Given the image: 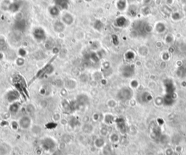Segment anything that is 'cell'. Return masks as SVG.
Listing matches in <instances>:
<instances>
[{
	"mask_svg": "<svg viewBox=\"0 0 186 155\" xmlns=\"http://www.w3.org/2000/svg\"><path fill=\"white\" fill-rule=\"evenodd\" d=\"M20 98V93L17 90H12L7 94V100L10 103L17 102Z\"/></svg>",
	"mask_w": 186,
	"mask_h": 155,
	"instance_id": "obj_6",
	"label": "cell"
},
{
	"mask_svg": "<svg viewBox=\"0 0 186 155\" xmlns=\"http://www.w3.org/2000/svg\"><path fill=\"white\" fill-rule=\"evenodd\" d=\"M32 125V120L31 118L28 115L23 116L22 118H20L18 121V125L21 128L26 130L31 127Z\"/></svg>",
	"mask_w": 186,
	"mask_h": 155,
	"instance_id": "obj_3",
	"label": "cell"
},
{
	"mask_svg": "<svg viewBox=\"0 0 186 155\" xmlns=\"http://www.w3.org/2000/svg\"><path fill=\"white\" fill-rule=\"evenodd\" d=\"M126 19L124 17H119L116 19V23L117 26L118 27H123L125 26L126 25Z\"/></svg>",
	"mask_w": 186,
	"mask_h": 155,
	"instance_id": "obj_19",
	"label": "cell"
},
{
	"mask_svg": "<svg viewBox=\"0 0 186 155\" xmlns=\"http://www.w3.org/2000/svg\"><path fill=\"white\" fill-rule=\"evenodd\" d=\"M156 86H157V85H156V82L153 81V80H151V81L149 82V83H148V88L151 90L156 89Z\"/></svg>",
	"mask_w": 186,
	"mask_h": 155,
	"instance_id": "obj_29",
	"label": "cell"
},
{
	"mask_svg": "<svg viewBox=\"0 0 186 155\" xmlns=\"http://www.w3.org/2000/svg\"><path fill=\"white\" fill-rule=\"evenodd\" d=\"M20 108H21V104L19 102H15L10 104L9 110H10V112L12 114H16V113L18 112Z\"/></svg>",
	"mask_w": 186,
	"mask_h": 155,
	"instance_id": "obj_10",
	"label": "cell"
},
{
	"mask_svg": "<svg viewBox=\"0 0 186 155\" xmlns=\"http://www.w3.org/2000/svg\"><path fill=\"white\" fill-rule=\"evenodd\" d=\"M126 0H118L117 2V7L119 10H124L126 8Z\"/></svg>",
	"mask_w": 186,
	"mask_h": 155,
	"instance_id": "obj_21",
	"label": "cell"
},
{
	"mask_svg": "<svg viewBox=\"0 0 186 155\" xmlns=\"http://www.w3.org/2000/svg\"><path fill=\"white\" fill-rule=\"evenodd\" d=\"M148 48L146 46H141L138 48V54L141 56L145 57L148 54Z\"/></svg>",
	"mask_w": 186,
	"mask_h": 155,
	"instance_id": "obj_15",
	"label": "cell"
},
{
	"mask_svg": "<svg viewBox=\"0 0 186 155\" xmlns=\"http://www.w3.org/2000/svg\"><path fill=\"white\" fill-rule=\"evenodd\" d=\"M78 105H85L88 102V97L85 95H80L78 96L77 100H76Z\"/></svg>",
	"mask_w": 186,
	"mask_h": 155,
	"instance_id": "obj_13",
	"label": "cell"
},
{
	"mask_svg": "<svg viewBox=\"0 0 186 155\" xmlns=\"http://www.w3.org/2000/svg\"><path fill=\"white\" fill-rule=\"evenodd\" d=\"M109 140L111 143L113 144H117L118 143L120 140V137L118 136V134H117L116 133H113L110 135V136H109Z\"/></svg>",
	"mask_w": 186,
	"mask_h": 155,
	"instance_id": "obj_16",
	"label": "cell"
},
{
	"mask_svg": "<svg viewBox=\"0 0 186 155\" xmlns=\"http://www.w3.org/2000/svg\"><path fill=\"white\" fill-rule=\"evenodd\" d=\"M179 154H177V152H174V154H173V155H178Z\"/></svg>",
	"mask_w": 186,
	"mask_h": 155,
	"instance_id": "obj_36",
	"label": "cell"
},
{
	"mask_svg": "<svg viewBox=\"0 0 186 155\" xmlns=\"http://www.w3.org/2000/svg\"><path fill=\"white\" fill-rule=\"evenodd\" d=\"M33 36L36 41L41 42L46 39V33L43 28L39 27L33 31Z\"/></svg>",
	"mask_w": 186,
	"mask_h": 155,
	"instance_id": "obj_4",
	"label": "cell"
},
{
	"mask_svg": "<svg viewBox=\"0 0 186 155\" xmlns=\"http://www.w3.org/2000/svg\"><path fill=\"white\" fill-rule=\"evenodd\" d=\"M7 149L5 148V145H0V155H6L8 153Z\"/></svg>",
	"mask_w": 186,
	"mask_h": 155,
	"instance_id": "obj_26",
	"label": "cell"
},
{
	"mask_svg": "<svg viewBox=\"0 0 186 155\" xmlns=\"http://www.w3.org/2000/svg\"><path fill=\"white\" fill-rule=\"evenodd\" d=\"M25 25V23L23 21H19L18 22L16 23L15 24V28L18 30H23L24 28H25V25Z\"/></svg>",
	"mask_w": 186,
	"mask_h": 155,
	"instance_id": "obj_22",
	"label": "cell"
},
{
	"mask_svg": "<svg viewBox=\"0 0 186 155\" xmlns=\"http://www.w3.org/2000/svg\"><path fill=\"white\" fill-rule=\"evenodd\" d=\"M166 30V26L163 23H157L156 24V31L158 33H161Z\"/></svg>",
	"mask_w": 186,
	"mask_h": 155,
	"instance_id": "obj_17",
	"label": "cell"
},
{
	"mask_svg": "<svg viewBox=\"0 0 186 155\" xmlns=\"http://www.w3.org/2000/svg\"><path fill=\"white\" fill-rule=\"evenodd\" d=\"M82 130L86 134H91L94 130V128H93V125H91V124L86 123L84 124L82 126Z\"/></svg>",
	"mask_w": 186,
	"mask_h": 155,
	"instance_id": "obj_12",
	"label": "cell"
},
{
	"mask_svg": "<svg viewBox=\"0 0 186 155\" xmlns=\"http://www.w3.org/2000/svg\"><path fill=\"white\" fill-rule=\"evenodd\" d=\"M56 3H57V6L60 7L62 9H66L68 7V3H67V0H55Z\"/></svg>",
	"mask_w": 186,
	"mask_h": 155,
	"instance_id": "obj_20",
	"label": "cell"
},
{
	"mask_svg": "<svg viewBox=\"0 0 186 155\" xmlns=\"http://www.w3.org/2000/svg\"><path fill=\"white\" fill-rule=\"evenodd\" d=\"M130 85H131L132 88H137L139 86V83L137 82V80H132L130 83Z\"/></svg>",
	"mask_w": 186,
	"mask_h": 155,
	"instance_id": "obj_31",
	"label": "cell"
},
{
	"mask_svg": "<svg viewBox=\"0 0 186 155\" xmlns=\"http://www.w3.org/2000/svg\"><path fill=\"white\" fill-rule=\"evenodd\" d=\"M65 86H66V87L67 88H68V89L72 90L76 88V83L74 80L68 79V80H67L66 81V83H65Z\"/></svg>",
	"mask_w": 186,
	"mask_h": 155,
	"instance_id": "obj_14",
	"label": "cell"
},
{
	"mask_svg": "<svg viewBox=\"0 0 186 155\" xmlns=\"http://www.w3.org/2000/svg\"><path fill=\"white\" fill-rule=\"evenodd\" d=\"M49 13L52 17H56L60 15V9L57 5H53L49 7Z\"/></svg>",
	"mask_w": 186,
	"mask_h": 155,
	"instance_id": "obj_8",
	"label": "cell"
},
{
	"mask_svg": "<svg viewBox=\"0 0 186 155\" xmlns=\"http://www.w3.org/2000/svg\"><path fill=\"white\" fill-rule=\"evenodd\" d=\"M103 28V23L100 21H98L95 23V28L98 31H100Z\"/></svg>",
	"mask_w": 186,
	"mask_h": 155,
	"instance_id": "obj_28",
	"label": "cell"
},
{
	"mask_svg": "<svg viewBox=\"0 0 186 155\" xmlns=\"http://www.w3.org/2000/svg\"><path fill=\"white\" fill-rule=\"evenodd\" d=\"M154 102L155 104H156V106H161V105H163V104H164V99H163L162 97H161V96H158V97L156 98Z\"/></svg>",
	"mask_w": 186,
	"mask_h": 155,
	"instance_id": "obj_25",
	"label": "cell"
},
{
	"mask_svg": "<svg viewBox=\"0 0 186 155\" xmlns=\"http://www.w3.org/2000/svg\"><path fill=\"white\" fill-rule=\"evenodd\" d=\"M74 16L71 15V13L66 12V13H63V14L62 15L61 21L66 25H71V24H73V23H74Z\"/></svg>",
	"mask_w": 186,
	"mask_h": 155,
	"instance_id": "obj_7",
	"label": "cell"
},
{
	"mask_svg": "<svg viewBox=\"0 0 186 155\" xmlns=\"http://www.w3.org/2000/svg\"><path fill=\"white\" fill-rule=\"evenodd\" d=\"M65 24L62 22L61 21H56V22L54 23V30L55 31L58 33H61L64 31L65 29Z\"/></svg>",
	"mask_w": 186,
	"mask_h": 155,
	"instance_id": "obj_9",
	"label": "cell"
},
{
	"mask_svg": "<svg viewBox=\"0 0 186 155\" xmlns=\"http://www.w3.org/2000/svg\"><path fill=\"white\" fill-rule=\"evenodd\" d=\"M174 150L177 154H180L183 152V147H182V146H180V145H177V146H175Z\"/></svg>",
	"mask_w": 186,
	"mask_h": 155,
	"instance_id": "obj_32",
	"label": "cell"
},
{
	"mask_svg": "<svg viewBox=\"0 0 186 155\" xmlns=\"http://www.w3.org/2000/svg\"><path fill=\"white\" fill-rule=\"evenodd\" d=\"M114 118L112 114H106L104 118V122L105 123L107 124V125H111V124L114 122Z\"/></svg>",
	"mask_w": 186,
	"mask_h": 155,
	"instance_id": "obj_18",
	"label": "cell"
},
{
	"mask_svg": "<svg viewBox=\"0 0 186 155\" xmlns=\"http://www.w3.org/2000/svg\"><path fill=\"white\" fill-rule=\"evenodd\" d=\"M132 96V91L129 88H123L118 93V98L120 100H127L130 99Z\"/></svg>",
	"mask_w": 186,
	"mask_h": 155,
	"instance_id": "obj_5",
	"label": "cell"
},
{
	"mask_svg": "<svg viewBox=\"0 0 186 155\" xmlns=\"http://www.w3.org/2000/svg\"><path fill=\"white\" fill-rule=\"evenodd\" d=\"M175 150L172 148H167L165 151V154L166 155H173Z\"/></svg>",
	"mask_w": 186,
	"mask_h": 155,
	"instance_id": "obj_33",
	"label": "cell"
},
{
	"mask_svg": "<svg viewBox=\"0 0 186 155\" xmlns=\"http://www.w3.org/2000/svg\"><path fill=\"white\" fill-rule=\"evenodd\" d=\"M107 104L110 108H114L116 106V102L115 100H114V99H110L107 102Z\"/></svg>",
	"mask_w": 186,
	"mask_h": 155,
	"instance_id": "obj_27",
	"label": "cell"
},
{
	"mask_svg": "<svg viewBox=\"0 0 186 155\" xmlns=\"http://www.w3.org/2000/svg\"><path fill=\"white\" fill-rule=\"evenodd\" d=\"M3 58H4L3 55H2V52H0V61H2V60H3Z\"/></svg>",
	"mask_w": 186,
	"mask_h": 155,
	"instance_id": "obj_35",
	"label": "cell"
},
{
	"mask_svg": "<svg viewBox=\"0 0 186 155\" xmlns=\"http://www.w3.org/2000/svg\"><path fill=\"white\" fill-rule=\"evenodd\" d=\"M125 57L127 60V61H132L133 59H134V53L131 51H129L125 55Z\"/></svg>",
	"mask_w": 186,
	"mask_h": 155,
	"instance_id": "obj_24",
	"label": "cell"
},
{
	"mask_svg": "<svg viewBox=\"0 0 186 155\" xmlns=\"http://www.w3.org/2000/svg\"><path fill=\"white\" fill-rule=\"evenodd\" d=\"M27 52H26V50H25V49H23V48H21V49H20L19 50V55H21V57H25V55H26Z\"/></svg>",
	"mask_w": 186,
	"mask_h": 155,
	"instance_id": "obj_34",
	"label": "cell"
},
{
	"mask_svg": "<svg viewBox=\"0 0 186 155\" xmlns=\"http://www.w3.org/2000/svg\"><path fill=\"white\" fill-rule=\"evenodd\" d=\"M108 130L106 127H103L102 128L100 129V134L103 136H106V135H108Z\"/></svg>",
	"mask_w": 186,
	"mask_h": 155,
	"instance_id": "obj_30",
	"label": "cell"
},
{
	"mask_svg": "<svg viewBox=\"0 0 186 155\" xmlns=\"http://www.w3.org/2000/svg\"><path fill=\"white\" fill-rule=\"evenodd\" d=\"M174 40H175V37L172 34H168L167 36H166L165 37V41L167 42V44H173Z\"/></svg>",
	"mask_w": 186,
	"mask_h": 155,
	"instance_id": "obj_23",
	"label": "cell"
},
{
	"mask_svg": "<svg viewBox=\"0 0 186 155\" xmlns=\"http://www.w3.org/2000/svg\"><path fill=\"white\" fill-rule=\"evenodd\" d=\"M94 145L96 148L98 149H102L106 145V141L102 137H100V138H97L94 141Z\"/></svg>",
	"mask_w": 186,
	"mask_h": 155,
	"instance_id": "obj_11",
	"label": "cell"
},
{
	"mask_svg": "<svg viewBox=\"0 0 186 155\" xmlns=\"http://www.w3.org/2000/svg\"><path fill=\"white\" fill-rule=\"evenodd\" d=\"M13 84L15 86L17 90L20 94H27L26 92V86L25 84V81L23 78L20 75H16L13 78Z\"/></svg>",
	"mask_w": 186,
	"mask_h": 155,
	"instance_id": "obj_1",
	"label": "cell"
},
{
	"mask_svg": "<svg viewBox=\"0 0 186 155\" xmlns=\"http://www.w3.org/2000/svg\"><path fill=\"white\" fill-rule=\"evenodd\" d=\"M41 147L47 152L53 151L56 147V141L51 137H46L41 141Z\"/></svg>",
	"mask_w": 186,
	"mask_h": 155,
	"instance_id": "obj_2",
	"label": "cell"
}]
</instances>
